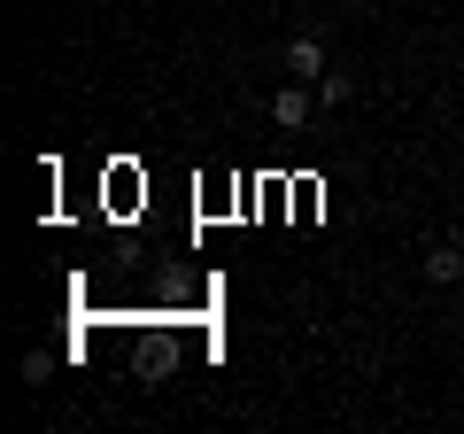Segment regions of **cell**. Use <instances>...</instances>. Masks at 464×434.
<instances>
[{"mask_svg":"<svg viewBox=\"0 0 464 434\" xmlns=\"http://www.w3.org/2000/svg\"><path fill=\"white\" fill-rule=\"evenodd\" d=\"M286 70H295L302 85H317V78H325V39H317V32H295V39H286Z\"/></svg>","mask_w":464,"mask_h":434,"instance_id":"6da1fadb","label":"cell"},{"mask_svg":"<svg viewBox=\"0 0 464 434\" xmlns=\"http://www.w3.org/2000/svg\"><path fill=\"white\" fill-rule=\"evenodd\" d=\"M310 109H317V94H310V85H279V94H271V117H279L286 124V133H302V124H310Z\"/></svg>","mask_w":464,"mask_h":434,"instance_id":"7a4b0ae2","label":"cell"},{"mask_svg":"<svg viewBox=\"0 0 464 434\" xmlns=\"http://www.w3.org/2000/svg\"><path fill=\"white\" fill-rule=\"evenodd\" d=\"M426 280H441V287H464V249H433V256H426Z\"/></svg>","mask_w":464,"mask_h":434,"instance_id":"3957f363","label":"cell"},{"mask_svg":"<svg viewBox=\"0 0 464 434\" xmlns=\"http://www.w3.org/2000/svg\"><path fill=\"white\" fill-rule=\"evenodd\" d=\"M317 101H325V109H341V101H356V78H348V70H325V78H317Z\"/></svg>","mask_w":464,"mask_h":434,"instance_id":"277c9868","label":"cell"}]
</instances>
